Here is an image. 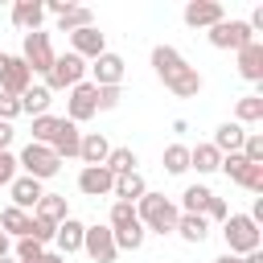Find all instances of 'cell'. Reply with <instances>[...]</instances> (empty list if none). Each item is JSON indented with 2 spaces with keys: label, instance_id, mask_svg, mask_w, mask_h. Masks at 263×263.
Instances as JSON below:
<instances>
[{
  "label": "cell",
  "instance_id": "38",
  "mask_svg": "<svg viewBox=\"0 0 263 263\" xmlns=\"http://www.w3.org/2000/svg\"><path fill=\"white\" fill-rule=\"evenodd\" d=\"M119 99H123L119 86H99V95H95V111H115Z\"/></svg>",
  "mask_w": 263,
  "mask_h": 263
},
{
  "label": "cell",
  "instance_id": "26",
  "mask_svg": "<svg viewBox=\"0 0 263 263\" xmlns=\"http://www.w3.org/2000/svg\"><path fill=\"white\" fill-rule=\"evenodd\" d=\"M29 218H33V214H25V210H16V205H4V210H0V230H4L8 238H25V234H29Z\"/></svg>",
  "mask_w": 263,
  "mask_h": 263
},
{
  "label": "cell",
  "instance_id": "7",
  "mask_svg": "<svg viewBox=\"0 0 263 263\" xmlns=\"http://www.w3.org/2000/svg\"><path fill=\"white\" fill-rule=\"evenodd\" d=\"M95 95H99L95 82H78V86H70L66 119H70V123H86V119H95V115H99V111H95Z\"/></svg>",
  "mask_w": 263,
  "mask_h": 263
},
{
  "label": "cell",
  "instance_id": "8",
  "mask_svg": "<svg viewBox=\"0 0 263 263\" xmlns=\"http://www.w3.org/2000/svg\"><path fill=\"white\" fill-rule=\"evenodd\" d=\"M82 251H86L95 263H115L119 247H115L111 226H86V234H82Z\"/></svg>",
  "mask_w": 263,
  "mask_h": 263
},
{
  "label": "cell",
  "instance_id": "12",
  "mask_svg": "<svg viewBox=\"0 0 263 263\" xmlns=\"http://www.w3.org/2000/svg\"><path fill=\"white\" fill-rule=\"evenodd\" d=\"M70 53H78L82 62H95L99 53H107V37H103L95 25H86V29L70 33Z\"/></svg>",
  "mask_w": 263,
  "mask_h": 263
},
{
  "label": "cell",
  "instance_id": "43",
  "mask_svg": "<svg viewBox=\"0 0 263 263\" xmlns=\"http://www.w3.org/2000/svg\"><path fill=\"white\" fill-rule=\"evenodd\" d=\"M16 115H21V99H12V95L0 90V123H12Z\"/></svg>",
  "mask_w": 263,
  "mask_h": 263
},
{
  "label": "cell",
  "instance_id": "37",
  "mask_svg": "<svg viewBox=\"0 0 263 263\" xmlns=\"http://www.w3.org/2000/svg\"><path fill=\"white\" fill-rule=\"evenodd\" d=\"M144 234H148L144 226H132V230H119V234H115V247H119V251H140V247H144Z\"/></svg>",
  "mask_w": 263,
  "mask_h": 263
},
{
  "label": "cell",
  "instance_id": "17",
  "mask_svg": "<svg viewBox=\"0 0 263 263\" xmlns=\"http://www.w3.org/2000/svg\"><path fill=\"white\" fill-rule=\"evenodd\" d=\"M78 144H82V132H78V123H70L66 115H62V123H58V136H53V152H58V160H70V156H78Z\"/></svg>",
  "mask_w": 263,
  "mask_h": 263
},
{
  "label": "cell",
  "instance_id": "40",
  "mask_svg": "<svg viewBox=\"0 0 263 263\" xmlns=\"http://www.w3.org/2000/svg\"><path fill=\"white\" fill-rule=\"evenodd\" d=\"M238 185H242L247 193H263V164H247L242 177H238Z\"/></svg>",
  "mask_w": 263,
  "mask_h": 263
},
{
  "label": "cell",
  "instance_id": "35",
  "mask_svg": "<svg viewBox=\"0 0 263 263\" xmlns=\"http://www.w3.org/2000/svg\"><path fill=\"white\" fill-rule=\"evenodd\" d=\"M242 160H251V164H263V136L259 132H247V140H242Z\"/></svg>",
  "mask_w": 263,
  "mask_h": 263
},
{
  "label": "cell",
  "instance_id": "39",
  "mask_svg": "<svg viewBox=\"0 0 263 263\" xmlns=\"http://www.w3.org/2000/svg\"><path fill=\"white\" fill-rule=\"evenodd\" d=\"M247 164H251V160H242V152H226L218 168H222V173H226V177H230V181L238 185V177H242V168H247Z\"/></svg>",
  "mask_w": 263,
  "mask_h": 263
},
{
  "label": "cell",
  "instance_id": "25",
  "mask_svg": "<svg viewBox=\"0 0 263 263\" xmlns=\"http://www.w3.org/2000/svg\"><path fill=\"white\" fill-rule=\"evenodd\" d=\"M49 103H53V95L45 90V86H29L25 95H21V115H49Z\"/></svg>",
  "mask_w": 263,
  "mask_h": 263
},
{
  "label": "cell",
  "instance_id": "1",
  "mask_svg": "<svg viewBox=\"0 0 263 263\" xmlns=\"http://www.w3.org/2000/svg\"><path fill=\"white\" fill-rule=\"evenodd\" d=\"M136 218H140V226H144V230L173 234V230H177L181 210L173 205V197H164V193H152V189H148V193L136 201Z\"/></svg>",
  "mask_w": 263,
  "mask_h": 263
},
{
  "label": "cell",
  "instance_id": "16",
  "mask_svg": "<svg viewBox=\"0 0 263 263\" xmlns=\"http://www.w3.org/2000/svg\"><path fill=\"white\" fill-rule=\"evenodd\" d=\"M41 21H45L41 0H16V4H12V25H16L21 33H37Z\"/></svg>",
  "mask_w": 263,
  "mask_h": 263
},
{
  "label": "cell",
  "instance_id": "21",
  "mask_svg": "<svg viewBox=\"0 0 263 263\" xmlns=\"http://www.w3.org/2000/svg\"><path fill=\"white\" fill-rule=\"evenodd\" d=\"M107 152H111V144H107L103 132H86L82 144H78V160H86V164H103Z\"/></svg>",
  "mask_w": 263,
  "mask_h": 263
},
{
  "label": "cell",
  "instance_id": "23",
  "mask_svg": "<svg viewBox=\"0 0 263 263\" xmlns=\"http://www.w3.org/2000/svg\"><path fill=\"white\" fill-rule=\"evenodd\" d=\"M33 218H45V222H66L70 218V205H66V197L62 193H45L41 201H37V210H33Z\"/></svg>",
  "mask_w": 263,
  "mask_h": 263
},
{
  "label": "cell",
  "instance_id": "2",
  "mask_svg": "<svg viewBox=\"0 0 263 263\" xmlns=\"http://www.w3.org/2000/svg\"><path fill=\"white\" fill-rule=\"evenodd\" d=\"M222 238H226V255H251L263 247V230L247 214H230L222 222Z\"/></svg>",
  "mask_w": 263,
  "mask_h": 263
},
{
  "label": "cell",
  "instance_id": "46",
  "mask_svg": "<svg viewBox=\"0 0 263 263\" xmlns=\"http://www.w3.org/2000/svg\"><path fill=\"white\" fill-rule=\"evenodd\" d=\"M12 136H16V127H12V123H0V152H8Z\"/></svg>",
  "mask_w": 263,
  "mask_h": 263
},
{
  "label": "cell",
  "instance_id": "5",
  "mask_svg": "<svg viewBox=\"0 0 263 263\" xmlns=\"http://www.w3.org/2000/svg\"><path fill=\"white\" fill-rule=\"evenodd\" d=\"M53 41H49V33H25V45H21V62L29 66V74H49V66H53Z\"/></svg>",
  "mask_w": 263,
  "mask_h": 263
},
{
  "label": "cell",
  "instance_id": "19",
  "mask_svg": "<svg viewBox=\"0 0 263 263\" xmlns=\"http://www.w3.org/2000/svg\"><path fill=\"white\" fill-rule=\"evenodd\" d=\"M238 74L247 82H263V41H251L238 49Z\"/></svg>",
  "mask_w": 263,
  "mask_h": 263
},
{
  "label": "cell",
  "instance_id": "29",
  "mask_svg": "<svg viewBox=\"0 0 263 263\" xmlns=\"http://www.w3.org/2000/svg\"><path fill=\"white\" fill-rule=\"evenodd\" d=\"M210 197H214V189H205V185H189L185 193H181V214H205V205H210Z\"/></svg>",
  "mask_w": 263,
  "mask_h": 263
},
{
  "label": "cell",
  "instance_id": "31",
  "mask_svg": "<svg viewBox=\"0 0 263 263\" xmlns=\"http://www.w3.org/2000/svg\"><path fill=\"white\" fill-rule=\"evenodd\" d=\"M263 119V95H242L234 103V123H259Z\"/></svg>",
  "mask_w": 263,
  "mask_h": 263
},
{
  "label": "cell",
  "instance_id": "41",
  "mask_svg": "<svg viewBox=\"0 0 263 263\" xmlns=\"http://www.w3.org/2000/svg\"><path fill=\"white\" fill-rule=\"evenodd\" d=\"M45 255V247L37 242V238H16V263H33V259H41Z\"/></svg>",
  "mask_w": 263,
  "mask_h": 263
},
{
  "label": "cell",
  "instance_id": "3",
  "mask_svg": "<svg viewBox=\"0 0 263 263\" xmlns=\"http://www.w3.org/2000/svg\"><path fill=\"white\" fill-rule=\"evenodd\" d=\"M16 164H21V168H25V177H33V181H49V177H58V168H62L58 152H53V148H45V144H33V140L21 148Z\"/></svg>",
  "mask_w": 263,
  "mask_h": 263
},
{
  "label": "cell",
  "instance_id": "44",
  "mask_svg": "<svg viewBox=\"0 0 263 263\" xmlns=\"http://www.w3.org/2000/svg\"><path fill=\"white\" fill-rule=\"evenodd\" d=\"M16 168H21L16 156H12V152H0V185H12V181H16Z\"/></svg>",
  "mask_w": 263,
  "mask_h": 263
},
{
  "label": "cell",
  "instance_id": "6",
  "mask_svg": "<svg viewBox=\"0 0 263 263\" xmlns=\"http://www.w3.org/2000/svg\"><path fill=\"white\" fill-rule=\"evenodd\" d=\"M205 37H210V45H214V49H234V53H238L242 45L259 41V37L251 33V25H247V21H234V16H230V21H218Z\"/></svg>",
  "mask_w": 263,
  "mask_h": 263
},
{
  "label": "cell",
  "instance_id": "36",
  "mask_svg": "<svg viewBox=\"0 0 263 263\" xmlns=\"http://www.w3.org/2000/svg\"><path fill=\"white\" fill-rule=\"evenodd\" d=\"M53 234H58L53 222H45V218H29V234H25V238H37V242L45 247V242H53Z\"/></svg>",
  "mask_w": 263,
  "mask_h": 263
},
{
  "label": "cell",
  "instance_id": "15",
  "mask_svg": "<svg viewBox=\"0 0 263 263\" xmlns=\"http://www.w3.org/2000/svg\"><path fill=\"white\" fill-rule=\"evenodd\" d=\"M8 197H12V205L16 210H37V201L45 197V189H41V181H33V177H16L12 185H8Z\"/></svg>",
  "mask_w": 263,
  "mask_h": 263
},
{
  "label": "cell",
  "instance_id": "28",
  "mask_svg": "<svg viewBox=\"0 0 263 263\" xmlns=\"http://www.w3.org/2000/svg\"><path fill=\"white\" fill-rule=\"evenodd\" d=\"M86 25H95V12L82 8V4H70V8L58 16V29H62V33H78V29H86Z\"/></svg>",
  "mask_w": 263,
  "mask_h": 263
},
{
  "label": "cell",
  "instance_id": "4",
  "mask_svg": "<svg viewBox=\"0 0 263 263\" xmlns=\"http://www.w3.org/2000/svg\"><path fill=\"white\" fill-rule=\"evenodd\" d=\"M78 82H86V62L78 53H58L53 66H49V74H45V90L53 95V90H70Z\"/></svg>",
  "mask_w": 263,
  "mask_h": 263
},
{
  "label": "cell",
  "instance_id": "24",
  "mask_svg": "<svg viewBox=\"0 0 263 263\" xmlns=\"http://www.w3.org/2000/svg\"><path fill=\"white\" fill-rule=\"evenodd\" d=\"M177 234H181L185 242H197V247H201V242L210 238V222H205L201 214H181V218H177Z\"/></svg>",
  "mask_w": 263,
  "mask_h": 263
},
{
  "label": "cell",
  "instance_id": "9",
  "mask_svg": "<svg viewBox=\"0 0 263 263\" xmlns=\"http://www.w3.org/2000/svg\"><path fill=\"white\" fill-rule=\"evenodd\" d=\"M29 86H33L29 66L21 62V53H8V58H4V70H0V90H4V95H12V99H21Z\"/></svg>",
  "mask_w": 263,
  "mask_h": 263
},
{
  "label": "cell",
  "instance_id": "20",
  "mask_svg": "<svg viewBox=\"0 0 263 263\" xmlns=\"http://www.w3.org/2000/svg\"><path fill=\"white\" fill-rule=\"evenodd\" d=\"M242 140H247L242 123H218V127H214V140H210V144H214V148H218V152L226 156V152H238V148H242Z\"/></svg>",
  "mask_w": 263,
  "mask_h": 263
},
{
  "label": "cell",
  "instance_id": "47",
  "mask_svg": "<svg viewBox=\"0 0 263 263\" xmlns=\"http://www.w3.org/2000/svg\"><path fill=\"white\" fill-rule=\"evenodd\" d=\"M33 263H66V255H58V251H45L41 259H33Z\"/></svg>",
  "mask_w": 263,
  "mask_h": 263
},
{
  "label": "cell",
  "instance_id": "32",
  "mask_svg": "<svg viewBox=\"0 0 263 263\" xmlns=\"http://www.w3.org/2000/svg\"><path fill=\"white\" fill-rule=\"evenodd\" d=\"M58 123H62V115H37L33 119V144H53V136H58Z\"/></svg>",
  "mask_w": 263,
  "mask_h": 263
},
{
  "label": "cell",
  "instance_id": "18",
  "mask_svg": "<svg viewBox=\"0 0 263 263\" xmlns=\"http://www.w3.org/2000/svg\"><path fill=\"white\" fill-rule=\"evenodd\" d=\"M82 234H86V226L70 214L66 222H58V234H53V242H58V255H74V251H82Z\"/></svg>",
  "mask_w": 263,
  "mask_h": 263
},
{
  "label": "cell",
  "instance_id": "45",
  "mask_svg": "<svg viewBox=\"0 0 263 263\" xmlns=\"http://www.w3.org/2000/svg\"><path fill=\"white\" fill-rule=\"evenodd\" d=\"M214 263H263V251H251V255H222Z\"/></svg>",
  "mask_w": 263,
  "mask_h": 263
},
{
  "label": "cell",
  "instance_id": "14",
  "mask_svg": "<svg viewBox=\"0 0 263 263\" xmlns=\"http://www.w3.org/2000/svg\"><path fill=\"white\" fill-rule=\"evenodd\" d=\"M152 70H156L160 82H173L181 70H189V62H185L173 45H156V49H152Z\"/></svg>",
  "mask_w": 263,
  "mask_h": 263
},
{
  "label": "cell",
  "instance_id": "27",
  "mask_svg": "<svg viewBox=\"0 0 263 263\" xmlns=\"http://www.w3.org/2000/svg\"><path fill=\"white\" fill-rule=\"evenodd\" d=\"M218 164H222V152H218L214 144L189 148V168H197V173H218Z\"/></svg>",
  "mask_w": 263,
  "mask_h": 263
},
{
  "label": "cell",
  "instance_id": "10",
  "mask_svg": "<svg viewBox=\"0 0 263 263\" xmlns=\"http://www.w3.org/2000/svg\"><path fill=\"white\" fill-rule=\"evenodd\" d=\"M181 21H185L189 29H214L218 21H226V8H222L218 0H189L185 12H181Z\"/></svg>",
  "mask_w": 263,
  "mask_h": 263
},
{
  "label": "cell",
  "instance_id": "30",
  "mask_svg": "<svg viewBox=\"0 0 263 263\" xmlns=\"http://www.w3.org/2000/svg\"><path fill=\"white\" fill-rule=\"evenodd\" d=\"M107 226H111V234L140 226V218H136V205H132V201H115V205H111V214H107Z\"/></svg>",
  "mask_w": 263,
  "mask_h": 263
},
{
  "label": "cell",
  "instance_id": "42",
  "mask_svg": "<svg viewBox=\"0 0 263 263\" xmlns=\"http://www.w3.org/2000/svg\"><path fill=\"white\" fill-rule=\"evenodd\" d=\"M201 218H205V222H226V218H230V205H226V201H222V197H218V193H214V197H210V205H205V214H201Z\"/></svg>",
  "mask_w": 263,
  "mask_h": 263
},
{
  "label": "cell",
  "instance_id": "13",
  "mask_svg": "<svg viewBox=\"0 0 263 263\" xmlns=\"http://www.w3.org/2000/svg\"><path fill=\"white\" fill-rule=\"evenodd\" d=\"M111 185H115V173H111L107 164H86V168L78 173V189H82L86 197H107Z\"/></svg>",
  "mask_w": 263,
  "mask_h": 263
},
{
  "label": "cell",
  "instance_id": "48",
  "mask_svg": "<svg viewBox=\"0 0 263 263\" xmlns=\"http://www.w3.org/2000/svg\"><path fill=\"white\" fill-rule=\"evenodd\" d=\"M8 251H12V238H8V234H4V230H0V259H4V255H8Z\"/></svg>",
  "mask_w": 263,
  "mask_h": 263
},
{
  "label": "cell",
  "instance_id": "11",
  "mask_svg": "<svg viewBox=\"0 0 263 263\" xmlns=\"http://www.w3.org/2000/svg\"><path fill=\"white\" fill-rule=\"evenodd\" d=\"M86 70H90V78H86V82H95V86H119L127 66H123V58H119V53H111V49H107V53H99Z\"/></svg>",
  "mask_w": 263,
  "mask_h": 263
},
{
  "label": "cell",
  "instance_id": "33",
  "mask_svg": "<svg viewBox=\"0 0 263 263\" xmlns=\"http://www.w3.org/2000/svg\"><path fill=\"white\" fill-rule=\"evenodd\" d=\"M103 164H107L115 177H123V173H136V152H132V148H111Z\"/></svg>",
  "mask_w": 263,
  "mask_h": 263
},
{
  "label": "cell",
  "instance_id": "22",
  "mask_svg": "<svg viewBox=\"0 0 263 263\" xmlns=\"http://www.w3.org/2000/svg\"><path fill=\"white\" fill-rule=\"evenodd\" d=\"M111 193H115V201H132V205H136V201L148 193V185H144V177H140V173H123V177H115Z\"/></svg>",
  "mask_w": 263,
  "mask_h": 263
},
{
  "label": "cell",
  "instance_id": "49",
  "mask_svg": "<svg viewBox=\"0 0 263 263\" xmlns=\"http://www.w3.org/2000/svg\"><path fill=\"white\" fill-rule=\"evenodd\" d=\"M0 263H16V259H12V255H4V259H0Z\"/></svg>",
  "mask_w": 263,
  "mask_h": 263
},
{
  "label": "cell",
  "instance_id": "34",
  "mask_svg": "<svg viewBox=\"0 0 263 263\" xmlns=\"http://www.w3.org/2000/svg\"><path fill=\"white\" fill-rule=\"evenodd\" d=\"M160 160H164V173H173V177H181V173L189 168V148H185V144H168Z\"/></svg>",
  "mask_w": 263,
  "mask_h": 263
}]
</instances>
